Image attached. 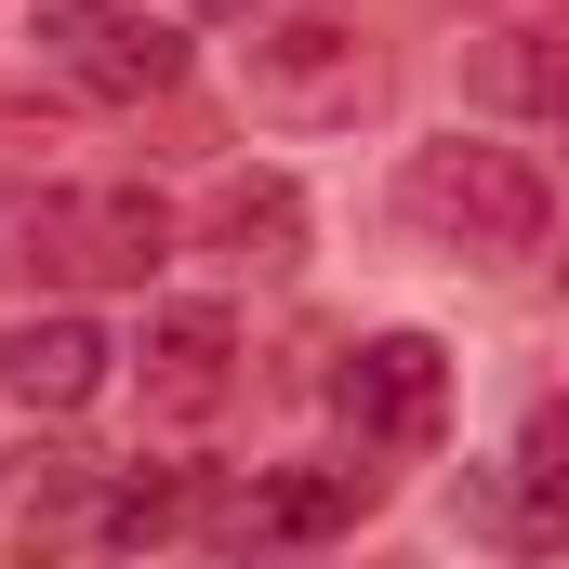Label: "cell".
<instances>
[{
  "label": "cell",
  "mask_w": 569,
  "mask_h": 569,
  "mask_svg": "<svg viewBox=\"0 0 569 569\" xmlns=\"http://www.w3.org/2000/svg\"><path fill=\"white\" fill-rule=\"evenodd\" d=\"M199 13H252V0H199Z\"/></svg>",
  "instance_id": "5bb4252c"
},
{
  "label": "cell",
  "mask_w": 569,
  "mask_h": 569,
  "mask_svg": "<svg viewBox=\"0 0 569 569\" xmlns=\"http://www.w3.org/2000/svg\"><path fill=\"white\" fill-rule=\"evenodd\" d=\"M358 503H371V477L331 463V477H266V490L212 503V530H226V543H318V530H345Z\"/></svg>",
  "instance_id": "8fae6325"
},
{
  "label": "cell",
  "mask_w": 569,
  "mask_h": 569,
  "mask_svg": "<svg viewBox=\"0 0 569 569\" xmlns=\"http://www.w3.org/2000/svg\"><path fill=\"white\" fill-rule=\"evenodd\" d=\"M199 266H226V279H291V266H305V186H291V172H226V186L199 199Z\"/></svg>",
  "instance_id": "ba28073f"
},
{
  "label": "cell",
  "mask_w": 569,
  "mask_h": 569,
  "mask_svg": "<svg viewBox=\"0 0 569 569\" xmlns=\"http://www.w3.org/2000/svg\"><path fill=\"white\" fill-rule=\"evenodd\" d=\"M490 80H503V107H543V120H569V27H517V53H503Z\"/></svg>",
  "instance_id": "7c38bea8"
},
{
  "label": "cell",
  "mask_w": 569,
  "mask_h": 569,
  "mask_svg": "<svg viewBox=\"0 0 569 569\" xmlns=\"http://www.w3.org/2000/svg\"><path fill=\"white\" fill-rule=\"evenodd\" d=\"M345 425H358V450H385V463H425L437 437H450V358H437L425 331H371L358 358H345Z\"/></svg>",
  "instance_id": "5b68a950"
},
{
  "label": "cell",
  "mask_w": 569,
  "mask_h": 569,
  "mask_svg": "<svg viewBox=\"0 0 569 569\" xmlns=\"http://www.w3.org/2000/svg\"><path fill=\"white\" fill-rule=\"evenodd\" d=\"M239 93L266 133H358L385 107V53L345 27V13H279L239 40Z\"/></svg>",
  "instance_id": "3957f363"
},
{
  "label": "cell",
  "mask_w": 569,
  "mask_h": 569,
  "mask_svg": "<svg viewBox=\"0 0 569 569\" xmlns=\"http://www.w3.org/2000/svg\"><path fill=\"white\" fill-rule=\"evenodd\" d=\"M159 530H186V477H107L93 543H159Z\"/></svg>",
  "instance_id": "4fadbf2b"
},
{
  "label": "cell",
  "mask_w": 569,
  "mask_h": 569,
  "mask_svg": "<svg viewBox=\"0 0 569 569\" xmlns=\"http://www.w3.org/2000/svg\"><path fill=\"white\" fill-rule=\"evenodd\" d=\"M398 226H411L425 252H450V266H517V252H543L557 186H543V159H517V146L450 133V146H411V159H398Z\"/></svg>",
  "instance_id": "6da1fadb"
},
{
  "label": "cell",
  "mask_w": 569,
  "mask_h": 569,
  "mask_svg": "<svg viewBox=\"0 0 569 569\" xmlns=\"http://www.w3.org/2000/svg\"><path fill=\"white\" fill-rule=\"evenodd\" d=\"M107 371H120V345H107L80 305H40V318H13V331H0V398H13V411H40V425L93 411V398H107Z\"/></svg>",
  "instance_id": "52a82bcc"
},
{
  "label": "cell",
  "mask_w": 569,
  "mask_h": 569,
  "mask_svg": "<svg viewBox=\"0 0 569 569\" xmlns=\"http://www.w3.org/2000/svg\"><path fill=\"white\" fill-rule=\"evenodd\" d=\"M93 517H107V463H93V450L27 437V450L0 463V530H27V543H93Z\"/></svg>",
  "instance_id": "9c48e42d"
},
{
  "label": "cell",
  "mask_w": 569,
  "mask_h": 569,
  "mask_svg": "<svg viewBox=\"0 0 569 569\" xmlns=\"http://www.w3.org/2000/svg\"><path fill=\"white\" fill-rule=\"evenodd\" d=\"M40 67L53 80H80V93H107V107H146V93H172L186 80V40L133 13V0H40Z\"/></svg>",
  "instance_id": "277c9868"
},
{
  "label": "cell",
  "mask_w": 569,
  "mask_h": 569,
  "mask_svg": "<svg viewBox=\"0 0 569 569\" xmlns=\"http://www.w3.org/2000/svg\"><path fill=\"white\" fill-rule=\"evenodd\" d=\"M172 199L159 186H40V199H0V266L27 279H67V291H120L172 266Z\"/></svg>",
  "instance_id": "7a4b0ae2"
},
{
  "label": "cell",
  "mask_w": 569,
  "mask_h": 569,
  "mask_svg": "<svg viewBox=\"0 0 569 569\" xmlns=\"http://www.w3.org/2000/svg\"><path fill=\"white\" fill-rule=\"evenodd\" d=\"M120 358H133L146 425H212V411L239 398V318H226V305H146V331Z\"/></svg>",
  "instance_id": "8992f818"
},
{
  "label": "cell",
  "mask_w": 569,
  "mask_h": 569,
  "mask_svg": "<svg viewBox=\"0 0 569 569\" xmlns=\"http://www.w3.org/2000/svg\"><path fill=\"white\" fill-rule=\"evenodd\" d=\"M477 517L517 530V543H557V530H569V398H543V411L517 425V463L477 490Z\"/></svg>",
  "instance_id": "30bf717a"
}]
</instances>
